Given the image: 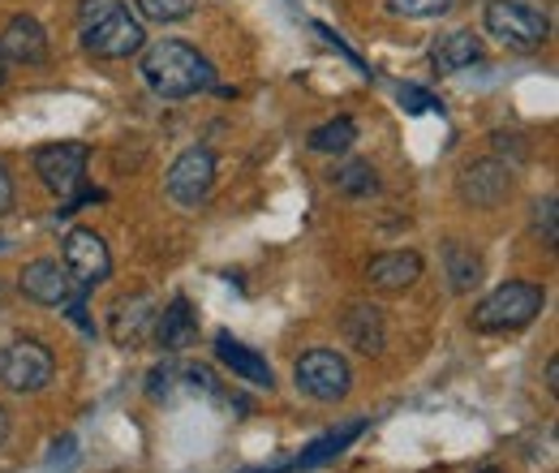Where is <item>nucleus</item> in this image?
Here are the masks:
<instances>
[{
    "label": "nucleus",
    "mask_w": 559,
    "mask_h": 473,
    "mask_svg": "<svg viewBox=\"0 0 559 473\" xmlns=\"http://www.w3.org/2000/svg\"><path fill=\"white\" fill-rule=\"evenodd\" d=\"M78 26H82V48L99 61H126L146 44L139 17L126 9V0H82Z\"/></svg>",
    "instance_id": "obj_1"
},
{
    "label": "nucleus",
    "mask_w": 559,
    "mask_h": 473,
    "mask_svg": "<svg viewBox=\"0 0 559 473\" xmlns=\"http://www.w3.org/2000/svg\"><path fill=\"white\" fill-rule=\"evenodd\" d=\"M142 78L159 99H186L215 82V69L203 52H194L181 39H164L142 57Z\"/></svg>",
    "instance_id": "obj_2"
},
{
    "label": "nucleus",
    "mask_w": 559,
    "mask_h": 473,
    "mask_svg": "<svg viewBox=\"0 0 559 473\" xmlns=\"http://www.w3.org/2000/svg\"><path fill=\"white\" fill-rule=\"evenodd\" d=\"M547 306V293L538 284H525V280H508L499 284L495 293H487L474 310V328L478 332H516L525 323L538 319V310Z\"/></svg>",
    "instance_id": "obj_3"
},
{
    "label": "nucleus",
    "mask_w": 559,
    "mask_h": 473,
    "mask_svg": "<svg viewBox=\"0 0 559 473\" xmlns=\"http://www.w3.org/2000/svg\"><path fill=\"white\" fill-rule=\"evenodd\" d=\"M487 35H495L512 52H534L547 44L551 22L525 0H490L487 4Z\"/></svg>",
    "instance_id": "obj_4"
},
{
    "label": "nucleus",
    "mask_w": 559,
    "mask_h": 473,
    "mask_svg": "<svg viewBox=\"0 0 559 473\" xmlns=\"http://www.w3.org/2000/svg\"><path fill=\"white\" fill-rule=\"evenodd\" d=\"M293 375H297V388H301L306 397L323 401V405L345 401L353 388L349 362H345L336 348H310V353H301L297 366H293Z\"/></svg>",
    "instance_id": "obj_5"
},
{
    "label": "nucleus",
    "mask_w": 559,
    "mask_h": 473,
    "mask_svg": "<svg viewBox=\"0 0 559 473\" xmlns=\"http://www.w3.org/2000/svg\"><path fill=\"white\" fill-rule=\"evenodd\" d=\"M52 375H57V362L39 340H13L0 348V388L26 397V392H44Z\"/></svg>",
    "instance_id": "obj_6"
},
{
    "label": "nucleus",
    "mask_w": 559,
    "mask_h": 473,
    "mask_svg": "<svg viewBox=\"0 0 559 473\" xmlns=\"http://www.w3.org/2000/svg\"><path fill=\"white\" fill-rule=\"evenodd\" d=\"M211 186H215V155L207 146H190L177 155V164L168 168V199L177 206L207 203Z\"/></svg>",
    "instance_id": "obj_7"
},
{
    "label": "nucleus",
    "mask_w": 559,
    "mask_h": 473,
    "mask_svg": "<svg viewBox=\"0 0 559 473\" xmlns=\"http://www.w3.org/2000/svg\"><path fill=\"white\" fill-rule=\"evenodd\" d=\"M86 146L82 142H57V146H39L35 151V173H39V181L52 190V194H61V199H70L73 190L82 186V177H86Z\"/></svg>",
    "instance_id": "obj_8"
},
{
    "label": "nucleus",
    "mask_w": 559,
    "mask_h": 473,
    "mask_svg": "<svg viewBox=\"0 0 559 473\" xmlns=\"http://www.w3.org/2000/svg\"><path fill=\"white\" fill-rule=\"evenodd\" d=\"M66 271L73 275L78 288L104 284L108 271H112V255H108L104 237L91 233V228H73L70 237H66Z\"/></svg>",
    "instance_id": "obj_9"
},
{
    "label": "nucleus",
    "mask_w": 559,
    "mask_h": 473,
    "mask_svg": "<svg viewBox=\"0 0 559 473\" xmlns=\"http://www.w3.org/2000/svg\"><path fill=\"white\" fill-rule=\"evenodd\" d=\"M508 190H512V173L499 164V159H474L465 173H461V181H456V194H461V203L465 206H499L508 199Z\"/></svg>",
    "instance_id": "obj_10"
},
{
    "label": "nucleus",
    "mask_w": 559,
    "mask_h": 473,
    "mask_svg": "<svg viewBox=\"0 0 559 473\" xmlns=\"http://www.w3.org/2000/svg\"><path fill=\"white\" fill-rule=\"evenodd\" d=\"M17 288H22V297H31L39 306H66L73 297V275L57 259H35L22 268Z\"/></svg>",
    "instance_id": "obj_11"
},
{
    "label": "nucleus",
    "mask_w": 559,
    "mask_h": 473,
    "mask_svg": "<svg viewBox=\"0 0 559 473\" xmlns=\"http://www.w3.org/2000/svg\"><path fill=\"white\" fill-rule=\"evenodd\" d=\"M0 57L13 66H44L48 61V31L39 26V17H31V13L9 17V26L0 35Z\"/></svg>",
    "instance_id": "obj_12"
},
{
    "label": "nucleus",
    "mask_w": 559,
    "mask_h": 473,
    "mask_svg": "<svg viewBox=\"0 0 559 473\" xmlns=\"http://www.w3.org/2000/svg\"><path fill=\"white\" fill-rule=\"evenodd\" d=\"M155 297L151 293H142V297H130V301H121L117 310H112V323H108V332L112 340L121 344V348H139L142 340L151 336V328H155Z\"/></svg>",
    "instance_id": "obj_13"
},
{
    "label": "nucleus",
    "mask_w": 559,
    "mask_h": 473,
    "mask_svg": "<svg viewBox=\"0 0 559 473\" xmlns=\"http://www.w3.org/2000/svg\"><path fill=\"white\" fill-rule=\"evenodd\" d=\"M215 353H219V362H224L237 379H246V383H254V388H272V383H276L272 362H267L263 353L246 348L241 340H233L228 332H219V336H215Z\"/></svg>",
    "instance_id": "obj_14"
},
{
    "label": "nucleus",
    "mask_w": 559,
    "mask_h": 473,
    "mask_svg": "<svg viewBox=\"0 0 559 473\" xmlns=\"http://www.w3.org/2000/svg\"><path fill=\"white\" fill-rule=\"evenodd\" d=\"M151 336H155V344H159V348L181 353V348H190V344L199 340V315L190 310V301H186V297H177L168 310H159V315H155Z\"/></svg>",
    "instance_id": "obj_15"
},
{
    "label": "nucleus",
    "mask_w": 559,
    "mask_h": 473,
    "mask_svg": "<svg viewBox=\"0 0 559 473\" xmlns=\"http://www.w3.org/2000/svg\"><path fill=\"white\" fill-rule=\"evenodd\" d=\"M418 275H421V259L414 250L374 255V259L366 263V280H370L374 288H383V293H401V288H409Z\"/></svg>",
    "instance_id": "obj_16"
},
{
    "label": "nucleus",
    "mask_w": 559,
    "mask_h": 473,
    "mask_svg": "<svg viewBox=\"0 0 559 473\" xmlns=\"http://www.w3.org/2000/svg\"><path fill=\"white\" fill-rule=\"evenodd\" d=\"M430 61L439 73H461V69L483 66V39L474 31H452L430 48Z\"/></svg>",
    "instance_id": "obj_17"
},
{
    "label": "nucleus",
    "mask_w": 559,
    "mask_h": 473,
    "mask_svg": "<svg viewBox=\"0 0 559 473\" xmlns=\"http://www.w3.org/2000/svg\"><path fill=\"white\" fill-rule=\"evenodd\" d=\"M366 430V422H349V426H341V430H332V435H323V439H314L310 444V452H301L297 461H288V465H280V470H267V473H297V470H314V465H323V461H332V457H341L345 448H349L353 439Z\"/></svg>",
    "instance_id": "obj_18"
},
{
    "label": "nucleus",
    "mask_w": 559,
    "mask_h": 473,
    "mask_svg": "<svg viewBox=\"0 0 559 473\" xmlns=\"http://www.w3.org/2000/svg\"><path fill=\"white\" fill-rule=\"evenodd\" d=\"M345 340H349L357 353H379L383 340H388L383 315L374 306H349V315H345Z\"/></svg>",
    "instance_id": "obj_19"
},
{
    "label": "nucleus",
    "mask_w": 559,
    "mask_h": 473,
    "mask_svg": "<svg viewBox=\"0 0 559 473\" xmlns=\"http://www.w3.org/2000/svg\"><path fill=\"white\" fill-rule=\"evenodd\" d=\"M443 268H448L452 293H469L483 280V259L474 255V246H461V241H448L443 246Z\"/></svg>",
    "instance_id": "obj_20"
},
{
    "label": "nucleus",
    "mask_w": 559,
    "mask_h": 473,
    "mask_svg": "<svg viewBox=\"0 0 559 473\" xmlns=\"http://www.w3.org/2000/svg\"><path fill=\"white\" fill-rule=\"evenodd\" d=\"M353 138H357V126H353L349 117H336V121H328V126H319L314 134H310V151H319V155H341V151H349Z\"/></svg>",
    "instance_id": "obj_21"
},
{
    "label": "nucleus",
    "mask_w": 559,
    "mask_h": 473,
    "mask_svg": "<svg viewBox=\"0 0 559 473\" xmlns=\"http://www.w3.org/2000/svg\"><path fill=\"white\" fill-rule=\"evenodd\" d=\"M332 186H336L341 194L366 199V194H374V190H379V177H374V168H370V164L353 159V164H345V168H336V173H332Z\"/></svg>",
    "instance_id": "obj_22"
},
{
    "label": "nucleus",
    "mask_w": 559,
    "mask_h": 473,
    "mask_svg": "<svg viewBox=\"0 0 559 473\" xmlns=\"http://www.w3.org/2000/svg\"><path fill=\"white\" fill-rule=\"evenodd\" d=\"M134 4L142 9V17H151V22H181V17L194 13L199 0H134Z\"/></svg>",
    "instance_id": "obj_23"
},
{
    "label": "nucleus",
    "mask_w": 559,
    "mask_h": 473,
    "mask_svg": "<svg viewBox=\"0 0 559 473\" xmlns=\"http://www.w3.org/2000/svg\"><path fill=\"white\" fill-rule=\"evenodd\" d=\"M534 233L543 246H556L559 228H556V199H538L534 203Z\"/></svg>",
    "instance_id": "obj_24"
},
{
    "label": "nucleus",
    "mask_w": 559,
    "mask_h": 473,
    "mask_svg": "<svg viewBox=\"0 0 559 473\" xmlns=\"http://www.w3.org/2000/svg\"><path fill=\"white\" fill-rule=\"evenodd\" d=\"M388 4L401 17H439V13H448L452 0H388Z\"/></svg>",
    "instance_id": "obj_25"
},
{
    "label": "nucleus",
    "mask_w": 559,
    "mask_h": 473,
    "mask_svg": "<svg viewBox=\"0 0 559 473\" xmlns=\"http://www.w3.org/2000/svg\"><path fill=\"white\" fill-rule=\"evenodd\" d=\"M396 99H401L409 113H430V108H439V99H435L430 91H421V86H396Z\"/></svg>",
    "instance_id": "obj_26"
},
{
    "label": "nucleus",
    "mask_w": 559,
    "mask_h": 473,
    "mask_svg": "<svg viewBox=\"0 0 559 473\" xmlns=\"http://www.w3.org/2000/svg\"><path fill=\"white\" fill-rule=\"evenodd\" d=\"M173 375H177V366H168V362H164V366H155V370H151V383H146V392L159 401V397L173 388Z\"/></svg>",
    "instance_id": "obj_27"
},
{
    "label": "nucleus",
    "mask_w": 559,
    "mask_h": 473,
    "mask_svg": "<svg viewBox=\"0 0 559 473\" xmlns=\"http://www.w3.org/2000/svg\"><path fill=\"white\" fill-rule=\"evenodd\" d=\"M186 383H190L194 392H211V397H215V379H211V370H203V366H190V370H186Z\"/></svg>",
    "instance_id": "obj_28"
},
{
    "label": "nucleus",
    "mask_w": 559,
    "mask_h": 473,
    "mask_svg": "<svg viewBox=\"0 0 559 473\" xmlns=\"http://www.w3.org/2000/svg\"><path fill=\"white\" fill-rule=\"evenodd\" d=\"M4 211H13V177H9V168L0 164V215Z\"/></svg>",
    "instance_id": "obj_29"
},
{
    "label": "nucleus",
    "mask_w": 559,
    "mask_h": 473,
    "mask_svg": "<svg viewBox=\"0 0 559 473\" xmlns=\"http://www.w3.org/2000/svg\"><path fill=\"white\" fill-rule=\"evenodd\" d=\"M547 388H551V392H559V362H556V357L547 362Z\"/></svg>",
    "instance_id": "obj_30"
},
{
    "label": "nucleus",
    "mask_w": 559,
    "mask_h": 473,
    "mask_svg": "<svg viewBox=\"0 0 559 473\" xmlns=\"http://www.w3.org/2000/svg\"><path fill=\"white\" fill-rule=\"evenodd\" d=\"M9 439V413H4V405H0V444Z\"/></svg>",
    "instance_id": "obj_31"
},
{
    "label": "nucleus",
    "mask_w": 559,
    "mask_h": 473,
    "mask_svg": "<svg viewBox=\"0 0 559 473\" xmlns=\"http://www.w3.org/2000/svg\"><path fill=\"white\" fill-rule=\"evenodd\" d=\"M0 82H4V57H0Z\"/></svg>",
    "instance_id": "obj_32"
},
{
    "label": "nucleus",
    "mask_w": 559,
    "mask_h": 473,
    "mask_svg": "<svg viewBox=\"0 0 559 473\" xmlns=\"http://www.w3.org/2000/svg\"><path fill=\"white\" fill-rule=\"evenodd\" d=\"M483 473H503V470H483Z\"/></svg>",
    "instance_id": "obj_33"
}]
</instances>
